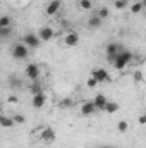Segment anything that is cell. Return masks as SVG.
Wrapping results in <instances>:
<instances>
[{"mask_svg":"<svg viewBox=\"0 0 146 148\" xmlns=\"http://www.w3.org/2000/svg\"><path fill=\"white\" fill-rule=\"evenodd\" d=\"M12 119H14V122H16V124H24V122H26V117H24L23 114H14V117H12Z\"/></svg>","mask_w":146,"mask_h":148,"instance_id":"603a6c76","label":"cell"},{"mask_svg":"<svg viewBox=\"0 0 146 148\" xmlns=\"http://www.w3.org/2000/svg\"><path fill=\"white\" fill-rule=\"evenodd\" d=\"M102 148H113V147H108V145H105V147H102Z\"/></svg>","mask_w":146,"mask_h":148,"instance_id":"d6a6232c","label":"cell"},{"mask_svg":"<svg viewBox=\"0 0 146 148\" xmlns=\"http://www.w3.org/2000/svg\"><path fill=\"white\" fill-rule=\"evenodd\" d=\"M79 7L83 10H89L93 7V3H91V0H79Z\"/></svg>","mask_w":146,"mask_h":148,"instance_id":"44dd1931","label":"cell"},{"mask_svg":"<svg viewBox=\"0 0 146 148\" xmlns=\"http://www.w3.org/2000/svg\"><path fill=\"white\" fill-rule=\"evenodd\" d=\"M117 110H119V103H115V102H108L105 105V112L107 114H115Z\"/></svg>","mask_w":146,"mask_h":148,"instance_id":"ac0fdd59","label":"cell"},{"mask_svg":"<svg viewBox=\"0 0 146 148\" xmlns=\"http://www.w3.org/2000/svg\"><path fill=\"white\" fill-rule=\"evenodd\" d=\"M41 141L45 143H53L55 141V131L52 127H43L41 129Z\"/></svg>","mask_w":146,"mask_h":148,"instance_id":"ba28073f","label":"cell"},{"mask_svg":"<svg viewBox=\"0 0 146 148\" xmlns=\"http://www.w3.org/2000/svg\"><path fill=\"white\" fill-rule=\"evenodd\" d=\"M91 77H95L98 83H103V81H108L110 79L108 73H107L103 67H96V69H93V71H91Z\"/></svg>","mask_w":146,"mask_h":148,"instance_id":"5b68a950","label":"cell"},{"mask_svg":"<svg viewBox=\"0 0 146 148\" xmlns=\"http://www.w3.org/2000/svg\"><path fill=\"white\" fill-rule=\"evenodd\" d=\"M0 124H2V127H5V129H9V127H14V119H10V117H7V115H2L0 117Z\"/></svg>","mask_w":146,"mask_h":148,"instance_id":"9a60e30c","label":"cell"},{"mask_svg":"<svg viewBox=\"0 0 146 148\" xmlns=\"http://www.w3.org/2000/svg\"><path fill=\"white\" fill-rule=\"evenodd\" d=\"M96 84H98V81H96L95 77H89V79H88V86H89V88H95Z\"/></svg>","mask_w":146,"mask_h":148,"instance_id":"f1b7e54d","label":"cell"},{"mask_svg":"<svg viewBox=\"0 0 146 148\" xmlns=\"http://www.w3.org/2000/svg\"><path fill=\"white\" fill-rule=\"evenodd\" d=\"M10 26V17L9 16H2L0 17V28H9Z\"/></svg>","mask_w":146,"mask_h":148,"instance_id":"7402d4cb","label":"cell"},{"mask_svg":"<svg viewBox=\"0 0 146 148\" xmlns=\"http://www.w3.org/2000/svg\"><path fill=\"white\" fill-rule=\"evenodd\" d=\"M132 79H134V83H141V81H143V73H141V71H134Z\"/></svg>","mask_w":146,"mask_h":148,"instance_id":"4316f807","label":"cell"},{"mask_svg":"<svg viewBox=\"0 0 146 148\" xmlns=\"http://www.w3.org/2000/svg\"><path fill=\"white\" fill-rule=\"evenodd\" d=\"M138 122H139L141 126H146V114H143V115H139V119H138Z\"/></svg>","mask_w":146,"mask_h":148,"instance_id":"f546056e","label":"cell"},{"mask_svg":"<svg viewBox=\"0 0 146 148\" xmlns=\"http://www.w3.org/2000/svg\"><path fill=\"white\" fill-rule=\"evenodd\" d=\"M26 76L31 81H38V77H40V66L38 64H28L26 66Z\"/></svg>","mask_w":146,"mask_h":148,"instance_id":"8992f818","label":"cell"},{"mask_svg":"<svg viewBox=\"0 0 146 148\" xmlns=\"http://www.w3.org/2000/svg\"><path fill=\"white\" fill-rule=\"evenodd\" d=\"M117 129H119V131H120V133H126V131H127V129H129V124H127V122H126V121H120V122H119V124H117Z\"/></svg>","mask_w":146,"mask_h":148,"instance_id":"d4e9b609","label":"cell"},{"mask_svg":"<svg viewBox=\"0 0 146 148\" xmlns=\"http://www.w3.org/2000/svg\"><path fill=\"white\" fill-rule=\"evenodd\" d=\"M45 103H46V95L45 93H40V95H35L33 97V107L35 109H41Z\"/></svg>","mask_w":146,"mask_h":148,"instance_id":"4fadbf2b","label":"cell"},{"mask_svg":"<svg viewBox=\"0 0 146 148\" xmlns=\"http://www.w3.org/2000/svg\"><path fill=\"white\" fill-rule=\"evenodd\" d=\"M64 43H65L67 47H76V45L79 43V35H77L76 31H67V35L64 38Z\"/></svg>","mask_w":146,"mask_h":148,"instance_id":"9c48e42d","label":"cell"},{"mask_svg":"<svg viewBox=\"0 0 146 148\" xmlns=\"http://www.w3.org/2000/svg\"><path fill=\"white\" fill-rule=\"evenodd\" d=\"M29 93L35 97V95H40V93H43V86H41V83H38V81H35L31 86H29Z\"/></svg>","mask_w":146,"mask_h":148,"instance_id":"2e32d148","label":"cell"},{"mask_svg":"<svg viewBox=\"0 0 146 148\" xmlns=\"http://www.w3.org/2000/svg\"><path fill=\"white\" fill-rule=\"evenodd\" d=\"M132 59H134V55H132L129 50H122V52L117 55V59H115V62H113V67H115L117 71H124V69L132 62Z\"/></svg>","mask_w":146,"mask_h":148,"instance_id":"6da1fadb","label":"cell"},{"mask_svg":"<svg viewBox=\"0 0 146 148\" xmlns=\"http://www.w3.org/2000/svg\"><path fill=\"white\" fill-rule=\"evenodd\" d=\"M102 23H103V19H102V17H98L96 14H93V16L88 19V26H89L91 29H98V28L102 26Z\"/></svg>","mask_w":146,"mask_h":148,"instance_id":"5bb4252c","label":"cell"},{"mask_svg":"<svg viewBox=\"0 0 146 148\" xmlns=\"http://www.w3.org/2000/svg\"><path fill=\"white\" fill-rule=\"evenodd\" d=\"M53 35H55V33H53V29L46 26V28H41V29H40V35H38V36H40L41 41H50V40L53 38Z\"/></svg>","mask_w":146,"mask_h":148,"instance_id":"7c38bea8","label":"cell"},{"mask_svg":"<svg viewBox=\"0 0 146 148\" xmlns=\"http://www.w3.org/2000/svg\"><path fill=\"white\" fill-rule=\"evenodd\" d=\"M12 57L17 60H23L28 57V47L24 43H14L12 45Z\"/></svg>","mask_w":146,"mask_h":148,"instance_id":"7a4b0ae2","label":"cell"},{"mask_svg":"<svg viewBox=\"0 0 146 148\" xmlns=\"http://www.w3.org/2000/svg\"><path fill=\"white\" fill-rule=\"evenodd\" d=\"M60 9V0H50L46 5V14L48 16H55Z\"/></svg>","mask_w":146,"mask_h":148,"instance_id":"8fae6325","label":"cell"},{"mask_svg":"<svg viewBox=\"0 0 146 148\" xmlns=\"http://www.w3.org/2000/svg\"><path fill=\"white\" fill-rule=\"evenodd\" d=\"M96 110H98V109H96L95 102H84V103L81 105V115H84V117H88V115H93Z\"/></svg>","mask_w":146,"mask_h":148,"instance_id":"52a82bcc","label":"cell"},{"mask_svg":"<svg viewBox=\"0 0 146 148\" xmlns=\"http://www.w3.org/2000/svg\"><path fill=\"white\" fill-rule=\"evenodd\" d=\"M143 9H145V7H143V3H141V2H134V3L131 5V12H132V14H139Z\"/></svg>","mask_w":146,"mask_h":148,"instance_id":"d6986e66","label":"cell"},{"mask_svg":"<svg viewBox=\"0 0 146 148\" xmlns=\"http://www.w3.org/2000/svg\"><path fill=\"white\" fill-rule=\"evenodd\" d=\"M141 3H143V7L146 9V0H141Z\"/></svg>","mask_w":146,"mask_h":148,"instance_id":"1f68e13d","label":"cell"},{"mask_svg":"<svg viewBox=\"0 0 146 148\" xmlns=\"http://www.w3.org/2000/svg\"><path fill=\"white\" fill-rule=\"evenodd\" d=\"M23 43H24L28 48H38L40 43H41V40H40V36L33 35V33H28L26 36L23 38Z\"/></svg>","mask_w":146,"mask_h":148,"instance_id":"277c9868","label":"cell"},{"mask_svg":"<svg viewBox=\"0 0 146 148\" xmlns=\"http://www.w3.org/2000/svg\"><path fill=\"white\" fill-rule=\"evenodd\" d=\"M9 102H10V103H17V102H19V98H17L16 95H10V97H9Z\"/></svg>","mask_w":146,"mask_h":148,"instance_id":"4dcf8cb0","label":"cell"},{"mask_svg":"<svg viewBox=\"0 0 146 148\" xmlns=\"http://www.w3.org/2000/svg\"><path fill=\"white\" fill-rule=\"evenodd\" d=\"M115 9H119V10H122V9H126L127 7V0H115Z\"/></svg>","mask_w":146,"mask_h":148,"instance_id":"484cf974","label":"cell"},{"mask_svg":"<svg viewBox=\"0 0 146 148\" xmlns=\"http://www.w3.org/2000/svg\"><path fill=\"white\" fill-rule=\"evenodd\" d=\"M93 102H95V105H96V109H98V110H105V105L108 103V100H107V97H105L103 93H98V95L95 97V100H93Z\"/></svg>","mask_w":146,"mask_h":148,"instance_id":"30bf717a","label":"cell"},{"mask_svg":"<svg viewBox=\"0 0 146 148\" xmlns=\"http://www.w3.org/2000/svg\"><path fill=\"white\" fill-rule=\"evenodd\" d=\"M120 52H122V47L119 43H108L107 45V60H108L110 64H113L115 59H117V55Z\"/></svg>","mask_w":146,"mask_h":148,"instance_id":"3957f363","label":"cell"},{"mask_svg":"<svg viewBox=\"0 0 146 148\" xmlns=\"http://www.w3.org/2000/svg\"><path fill=\"white\" fill-rule=\"evenodd\" d=\"M96 16L102 17V19H107V17H108V9H107V7H100V9L96 10Z\"/></svg>","mask_w":146,"mask_h":148,"instance_id":"ffe728a7","label":"cell"},{"mask_svg":"<svg viewBox=\"0 0 146 148\" xmlns=\"http://www.w3.org/2000/svg\"><path fill=\"white\" fill-rule=\"evenodd\" d=\"M72 105H74V102L71 100V98H64V100H62V103H60V107H62V109H67V107H72Z\"/></svg>","mask_w":146,"mask_h":148,"instance_id":"83f0119b","label":"cell"},{"mask_svg":"<svg viewBox=\"0 0 146 148\" xmlns=\"http://www.w3.org/2000/svg\"><path fill=\"white\" fill-rule=\"evenodd\" d=\"M10 33H12V28H10V26H9V28H0V36L2 38H9Z\"/></svg>","mask_w":146,"mask_h":148,"instance_id":"cb8c5ba5","label":"cell"},{"mask_svg":"<svg viewBox=\"0 0 146 148\" xmlns=\"http://www.w3.org/2000/svg\"><path fill=\"white\" fill-rule=\"evenodd\" d=\"M9 84H10V88H12V90H19V88L23 86L21 79H17V77H14V76H10V77H9Z\"/></svg>","mask_w":146,"mask_h":148,"instance_id":"e0dca14e","label":"cell"}]
</instances>
